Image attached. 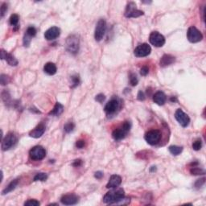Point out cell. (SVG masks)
Instances as JSON below:
<instances>
[{
	"label": "cell",
	"mask_w": 206,
	"mask_h": 206,
	"mask_svg": "<svg viewBox=\"0 0 206 206\" xmlns=\"http://www.w3.org/2000/svg\"><path fill=\"white\" fill-rule=\"evenodd\" d=\"M190 173L194 176H198V175H204L205 172L204 169L200 168H197V167H192L190 169Z\"/></svg>",
	"instance_id": "484cf974"
},
{
	"label": "cell",
	"mask_w": 206,
	"mask_h": 206,
	"mask_svg": "<svg viewBox=\"0 0 206 206\" xmlns=\"http://www.w3.org/2000/svg\"><path fill=\"white\" fill-rule=\"evenodd\" d=\"M137 98L139 101H144L145 100V94L142 91H138V95H137Z\"/></svg>",
	"instance_id": "7bdbcfd3"
},
{
	"label": "cell",
	"mask_w": 206,
	"mask_h": 206,
	"mask_svg": "<svg viewBox=\"0 0 206 206\" xmlns=\"http://www.w3.org/2000/svg\"><path fill=\"white\" fill-rule=\"evenodd\" d=\"M1 59L2 60H6L7 62L11 65V66H16L18 64V61L15 57L11 53H8L4 49H1Z\"/></svg>",
	"instance_id": "9a60e30c"
},
{
	"label": "cell",
	"mask_w": 206,
	"mask_h": 206,
	"mask_svg": "<svg viewBox=\"0 0 206 206\" xmlns=\"http://www.w3.org/2000/svg\"><path fill=\"white\" fill-rule=\"evenodd\" d=\"M79 197L74 193H68L64 195L61 198V202L64 205H73L78 204L79 201Z\"/></svg>",
	"instance_id": "4fadbf2b"
},
{
	"label": "cell",
	"mask_w": 206,
	"mask_h": 206,
	"mask_svg": "<svg viewBox=\"0 0 206 206\" xmlns=\"http://www.w3.org/2000/svg\"><path fill=\"white\" fill-rule=\"evenodd\" d=\"M44 71L45 73L48 74V75L52 76V75H54V74H56V73H57V68L54 63L48 62V63H46L45 65H44Z\"/></svg>",
	"instance_id": "44dd1931"
},
{
	"label": "cell",
	"mask_w": 206,
	"mask_h": 206,
	"mask_svg": "<svg viewBox=\"0 0 206 206\" xmlns=\"http://www.w3.org/2000/svg\"><path fill=\"white\" fill-rule=\"evenodd\" d=\"M105 99H106V96H105L104 94H102V93H99V94L97 95L96 98H95V100H96L97 102H98L99 103H102V102L105 101Z\"/></svg>",
	"instance_id": "74e56055"
},
{
	"label": "cell",
	"mask_w": 206,
	"mask_h": 206,
	"mask_svg": "<svg viewBox=\"0 0 206 206\" xmlns=\"http://www.w3.org/2000/svg\"><path fill=\"white\" fill-rule=\"evenodd\" d=\"M187 38L191 43H198L202 40L203 35L196 27L192 26L188 29Z\"/></svg>",
	"instance_id": "8992f818"
},
{
	"label": "cell",
	"mask_w": 206,
	"mask_h": 206,
	"mask_svg": "<svg viewBox=\"0 0 206 206\" xmlns=\"http://www.w3.org/2000/svg\"><path fill=\"white\" fill-rule=\"evenodd\" d=\"M7 12H8V4L4 3L2 4V6H1V16L3 17L5 14L7 13Z\"/></svg>",
	"instance_id": "f35d334b"
},
{
	"label": "cell",
	"mask_w": 206,
	"mask_h": 206,
	"mask_svg": "<svg viewBox=\"0 0 206 206\" xmlns=\"http://www.w3.org/2000/svg\"><path fill=\"white\" fill-rule=\"evenodd\" d=\"M18 138L14 133L10 132L7 134L5 138H3L2 140V144H1V148H2L3 151H8L15 145L17 143Z\"/></svg>",
	"instance_id": "7a4b0ae2"
},
{
	"label": "cell",
	"mask_w": 206,
	"mask_h": 206,
	"mask_svg": "<svg viewBox=\"0 0 206 206\" xmlns=\"http://www.w3.org/2000/svg\"><path fill=\"white\" fill-rule=\"evenodd\" d=\"M176 61V58L173 56L170 55V54H164L162 58L160 59V61H159V65L163 68H165V67H168L171 64H172L173 63Z\"/></svg>",
	"instance_id": "ac0fdd59"
},
{
	"label": "cell",
	"mask_w": 206,
	"mask_h": 206,
	"mask_svg": "<svg viewBox=\"0 0 206 206\" xmlns=\"http://www.w3.org/2000/svg\"><path fill=\"white\" fill-rule=\"evenodd\" d=\"M170 153L173 155H179L183 151V148L182 147H179V146H175L172 145L170 146L168 148Z\"/></svg>",
	"instance_id": "cb8c5ba5"
},
{
	"label": "cell",
	"mask_w": 206,
	"mask_h": 206,
	"mask_svg": "<svg viewBox=\"0 0 206 206\" xmlns=\"http://www.w3.org/2000/svg\"><path fill=\"white\" fill-rule=\"evenodd\" d=\"M149 41L155 47H163L165 44V38L159 32H152L149 36Z\"/></svg>",
	"instance_id": "9c48e42d"
},
{
	"label": "cell",
	"mask_w": 206,
	"mask_h": 206,
	"mask_svg": "<svg viewBox=\"0 0 206 206\" xmlns=\"http://www.w3.org/2000/svg\"><path fill=\"white\" fill-rule=\"evenodd\" d=\"M61 35V30L57 27H52L44 33V38L47 40H53Z\"/></svg>",
	"instance_id": "5bb4252c"
},
{
	"label": "cell",
	"mask_w": 206,
	"mask_h": 206,
	"mask_svg": "<svg viewBox=\"0 0 206 206\" xmlns=\"http://www.w3.org/2000/svg\"><path fill=\"white\" fill-rule=\"evenodd\" d=\"M127 133L128 132H127L126 130H124L121 126V127L115 129V130L113 131V133H112V137H113V139L116 140V141H119V140H122L125 138Z\"/></svg>",
	"instance_id": "ffe728a7"
},
{
	"label": "cell",
	"mask_w": 206,
	"mask_h": 206,
	"mask_svg": "<svg viewBox=\"0 0 206 206\" xmlns=\"http://www.w3.org/2000/svg\"><path fill=\"white\" fill-rule=\"evenodd\" d=\"M29 155L33 160H42L46 156V151L41 146H36L30 150Z\"/></svg>",
	"instance_id": "ba28073f"
},
{
	"label": "cell",
	"mask_w": 206,
	"mask_h": 206,
	"mask_svg": "<svg viewBox=\"0 0 206 206\" xmlns=\"http://www.w3.org/2000/svg\"><path fill=\"white\" fill-rule=\"evenodd\" d=\"M122 183V177L118 175H112L106 184L107 188H115Z\"/></svg>",
	"instance_id": "2e32d148"
},
{
	"label": "cell",
	"mask_w": 206,
	"mask_h": 206,
	"mask_svg": "<svg viewBox=\"0 0 206 206\" xmlns=\"http://www.w3.org/2000/svg\"><path fill=\"white\" fill-rule=\"evenodd\" d=\"M31 40H32V37H30V36H28V35L25 33L24 36H23V45H24L25 47H29V45H30L31 44Z\"/></svg>",
	"instance_id": "8d00e7d4"
},
{
	"label": "cell",
	"mask_w": 206,
	"mask_h": 206,
	"mask_svg": "<svg viewBox=\"0 0 206 206\" xmlns=\"http://www.w3.org/2000/svg\"><path fill=\"white\" fill-rule=\"evenodd\" d=\"M71 81H72V85L71 87L75 88L77 87L80 83V78L78 75H74L71 77Z\"/></svg>",
	"instance_id": "4dcf8cb0"
},
{
	"label": "cell",
	"mask_w": 206,
	"mask_h": 206,
	"mask_svg": "<svg viewBox=\"0 0 206 206\" xmlns=\"http://www.w3.org/2000/svg\"><path fill=\"white\" fill-rule=\"evenodd\" d=\"M18 183H19V180H18V179H15V180H12V181L11 182V183H10L9 184H8V185L3 189V190L2 194L6 195V194H8V193L12 192L13 190H15V188L17 187Z\"/></svg>",
	"instance_id": "603a6c76"
},
{
	"label": "cell",
	"mask_w": 206,
	"mask_h": 206,
	"mask_svg": "<svg viewBox=\"0 0 206 206\" xmlns=\"http://www.w3.org/2000/svg\"><path fill=\"white\" fill-rule=\"evenodd\" d=\"M85 145V142L84 140H78L76 143V147L78 148V149H81V148H83Z\"/></svg>",
	"instance_id": "ab89813d"
},
{
	"label": "cell",
	"mask_w": 206,
	"mask_h": 206,
	"mask_svg": "<svg viewBox=\"0 0 206 206\" xmlns=\"http://www.w3.org/2000/svg\"><path fill=\"white\" fill-rule=\"evenodd\" d=\"M202 148V142L200 139H197L193 143V149L195 151H199Z\"/></svg>",
	"instance_id": "836d02e7"
},
{
	"label": "cell",
	"mask_w": 206,
	"mask_h": 206,
	"mask_svg": "<svg viewBox=\"0 0 206 206\" xmlns=\"http://www.w3.org/2000/svg\"><path fill=\"white\" fill-rule=\"evenodd\" d=\"M48 179V175L44 172H40L35 176L33 180L34 181H45Z\"/></svg>",
	"instance_id": "4316f807"
},
{
	"label": "cell",
	"mask_w": 206,
	"mask_h": 206,
	"mask_svg": "<svg viewBox=\"0 0 206 206\" xmlns=\"http://www.w3.org/2000/svg\"><path fill=\"white\" fill-rule=\"evenodd\" d=\"M170 100H171V102H177V98H176V97H172Z\"/></svg>",
	"instance_id": "bcb514c9"
},
{
	"label": "cell",
	"mask_w": 206,
	"mask_h": 206,
	"mask_svg": "<svg viewBox=\"0 0 206 206\" xmlns=\"http://www.w3.org/2000/svg\"><path fill=\"white\" fill-rule=\"evenodd\" d=\"M106 31V22L104 19H99L98 22L97 23L96 28H95L94 32V38L95 40L98 42L101 41L103 39Z\"/></svg>",
	"instance_id": "5b68a950"
},
{
	"label": "cell",
	"mask_w": 206,
	"mask_h": 206,
	"mask_svg": "<svg viewBox=\"0 0 206 206\" xmlns=\"http://www.w3.org/2000/svg\"><path fill=\"white\" fill-rule=\"evenodd\" d=\"M82 160L80 159H75V160L73 161V167H76V168H78V167H81V165H82Z\"/></svg>",
	"instance_id": "b9f144b4"
},
{
	"label": "cell",
	"mask_w": 206,
	"mask_h": 206,
	"mask_svg": "<svg viewBox=\"0 0 206 206\" xmlns=\"http://www.w3.org/2000/svg\"><path fill=\"white\" fill-rule=\"evenodd\" d=\"M155 171H156V167H155V166H152L151 168H150V172H155Z\"/></svg>",
	"instance_id": "f6af8a7d"
},
{
	"label": "cell",
	"mask_w": 206,
	"mask_h": 206,
	"mask_svg": "<svg viewBox=\"0 0 206 206\" xmlns=\"http://www.w3.org/2000/svg\"><path fill=\"white\" fill-rule=\"evenodd\" d=\"M204 182H205V178H201L200 180H197L195 183V188L197 189L200 188L204 184Z\"/></svg>",
	"instance_id": "d590c367"
},
{
	"label": "cell",
	"mask_w": 206,
	"mask_h": 206,
	"mask_svg": "<svg viewBox=\"0 0 206 206\" xmlns=\"http://www.w3.org/2000/svg\"><path fill=\"white\" fill-rule=\"evenodd\" d=\"M129 81H130V83H131L132 86H135V85H138V80L136 74L134 73H131L130 75H129Z\"/></svg>",
	"instance_id": "83f0119b"
},
{
	"label": "cell",
	"mask_w": 206,
	"mask_h": 206,
	"mask_svg": "<svg viewBox=\"0 0 206 206\" xmlns=\"http://www.w3.org/2000/svg\"><path fill=\"white\" fill-rule=\"evenodd\" d=\"M144 13L143 11L137 9L136 4L131 2L127 4L125 11V16L127 18H138L141 15H143Z\"/></svg>",
	"instance_id": "52a82bcc"
},
{
	"label": "cell",
	"mask_w": 206,
	"mask_h": 206,
	"mask_svg": "<svg viewBox=\"0 0 206 206\" xmlns=\"http://www.w3.org/2000/svg\"><path fill=\"white\" fill-rule=\"evenodd\" d=\"M74 128H75V124H74L73 123H72V122H68V123H67L64 127V130L66 133L72 132V131L74 130Z\"/></svg>",
	"instance_id": "f1b7e54d"
},
{
	"label": "cell",
	"mask_w": 206,
	"mask_h": 206,
	"mask_svg": "<svg viewBox=\"0 0 206 206\" xmlns=\"http://www.w3.org/2000/svg\"><path fill=\"white\" fill-rule=\"evenodd\" d=\"M26 34L32 38L34 37V36H36V29L34 27H32V26L28 27V29H27Z\"/></svg>",
	"instance_id": "d6a6232c"
},
{
	"label": "cell",
	"mask_w": 206,
	"mask_h": 206,
	"mask_svg": "<svg viewBox=\"0 0 206 206\" xmlns=\"http://www.w3.org/2000/svg\"><path fill=\"white\" fill-rule=\"evenodd\" d=\"M10 82V78L6 74H2L0 76V83L2 85H8Z\"/></svg>",
	"instance_id": "1f68e13d"
},
{
	"label": "cell",
	"mask_w": 206,
	"mask_h": 206,
	"mask_svg": "<svg viewBox=\"0 0 206 206\" xmlns=\"http://www.w3.org/2000/svg\"><path fill=\"white\" fill-rule=\"evenodd\" d=\"M175 118L182 127H187L190 123V118L188 115L184 113L181 109H178L176 110L175 113Z\"/></svg>",
	"instance_id": "30bf717a"
},
{
	"label": "cell",
	"mask_w": 206,
	"mask_h": 206,
	"mask_svg": "<svg viewBox=\"0 0 206 206\" xmlns=\"http://www.w3.org/2000/svg\"><path fill=\"white\" fill-rule=\"evenodd\" d=\"M119 107H120V102H119L118 99L112 98L111 100L109 101L106 103V105L105 106L104 110L108 115H110V114L115 113L119 109Z\"/></svg>",
	"instance_id": "8fae6325"
},
{
	"label": "cell",
	"mask_w": 206,
	"mask_h": 206,
	"mask_svg": "<svg viewBox=\"0 0 206 206\" xmlns=\"http://www.w3.org/2000/svg\"><path fill=\"white\" fill-rule=\"evenodd\" d=\"M151 52V46L148 44H139L138 47L134 49V54L135 57H148L150 55V53Z\"/></svg>",
	"instance_id": "7c38bea8"
},
{
	"label": "cell",
	"mask_w": 206,
	"mask_h": 206,
	"mask_svg": "<svg viewBox=\"0 0 206 206\" xmlns=\"http://www.w3.org/2000/svg\"><path fill=\"white\" fill-rule=\"evenodd\" d=\"M125 197V192L123 188H113L111 191L106 193L103 197V202L109 204H115L118 201Z\"/></svg>",
	"instance_id": "6da1fadb"
},
{
	"label": "cell",
	"mask_w": 206,
	"mask_h": 206,
	"mask_svg": "<svg viewBox=\"0 0 206 206\" xmlns=\"http://www.w3.org/2000/svg\"><path fill=\"white\" fill-rule=\"evenodd\" d=\"M149 73V68L148 66H143L140 69V74L142 76H147Z\"/></svg>",
	"instance_id": "60d3db41"
},
{
	"label": "cell",
	"mask_w": 206,
	"mask_h": 206,
	"mask_svg": "<svg viewBox=\"0 0 206 206\" xmlns=\"http://www.w3.org/2000/svg\"><path fill=\"white\" fill-rule=\"evenodd\" d=\"M2 99L6 105L10 104V102H11V96H10V93L7 90H4L2 93Z\"/></svg>",
	"instance_id": "f546056e"
},
{
	"label": "cell",
	"mask_w": 206,
	"mask_h": 206,
	"mask_svg": "<svg viewBox=\"0 0 206 206\" xmlns=\"http://www.w3.org/2000/svg\"><path fill=\"white\" fill-rule=\"evenodd\" d=\"M161 135L162 134L159 130H151L146 133L144 138L148 144L154 146L159 143L161 139Z\"/></svg>",
	"instance_id": "277c9868"
},
{
	"label": "cell",
	"mask_w": 206,
	"mask_h": 206,
	"mask_svg": "<svg viewBox=\"0 0 206 206\" xmlns=\"http://www.w3.org/2000/svg\"><path fill=\"white\" fill-rule=\"evenodd\" d=\"M167 97L162 91H158L153 95V102L159 106H163L166 103Z\"/></svg>",
	"instance_id": "d6986e66"
},
{
	"label": "cell",
	"mask_w": 206,
	"mask_h": 206,
	"mask_svg": "<svg viewBox=\"0 0 206 206\" xmlns=\"http://www.w3.org/2000/svg\"><path fill=\"white\" fill-rule=\"evenodd\" d=\"M40 204V203L38 201V200H34V199H31V200H27L26 202L24 203L25 206H39Z\"/></svg>",
	"instance_id": "e575fe53"
},
{
	"label": "cell",
	"mask_w": 206,
	"mask_h": 206,
	"mask_svg": "<svg viewBox=\"0 0 206 206\" xmlns=\"http://www.w3.org/2000/svg\"><path fill=\"white\" fill-rule=\"evenodd\" d=\"M45 132V126L43 123H40V125H38L35 129H33L32 131H30L29 135L34 138H40Z\"/></svg>",
	"instance_id": "e0dca14e"
},
{
	"label": "cell",
	"mask_w": 206,
	"mask_h": 206,
	"mask_svg": "<svg viewBox=\"0 0 206 206\" xmlns=\"http://www.w3.org/2000/svg\"><path fill=\"white\" fill-rule=\"evenodd\" d=\"M66 49L72 54H76L79 51V39L76 35H71L66 40Z\"/></svg>",
	"instance_id": "3957f363"
},
{
	"label": "cell",
	"mask_w": 206,
	"mask_h": 206,
	"mask_svg": "<svg viewBox=\"0 0 206 206\" xmlns=\"http://www.w3.org/2000/svg\"><path fill=\"white\" fill-rule=\"evenodd\" d=\"M63 111H64V106H63L62 104H61L60 102H57L54 108H53L52 111L49 113V115L57 117V116L61 115V113H63Z\"/></svg>",
	"instance_id": "7402d4cb"
},
{
	"label": "cell",
	"mask_w": 206,
	"mask_h": 206,
	"mask_svg": "<svg viewBox=\"0 0 206 206\" xmlns=\"http://www.w3.org/2000/svg\"><path fill=\"white\" fill-rule=\"evenodd\" d=\"M19 15H18L17 14H13V15H11V17H10V24L13 27H16V28H19V25H18V23H19Z\"/></svg>",
	"instance_id": "d4e9b609"
},
{
	"label": "cell",
	"mask_w": 206,
	"mask_h": 206,
	"mask_svg": "<svg viewBox=\"0 0 206 206\" xmlns=\"http://www.w3.org/2000/svg\"><path fill=\"white\" fill-rule=\"evenodd\" d=\"M104 174H103V172H101V171H98V172H96L94 173V177L96 179H98V180H101L102 177H103Z\"/></svg>",
	"instance_id": "ee69618b"
}]
</instances>
